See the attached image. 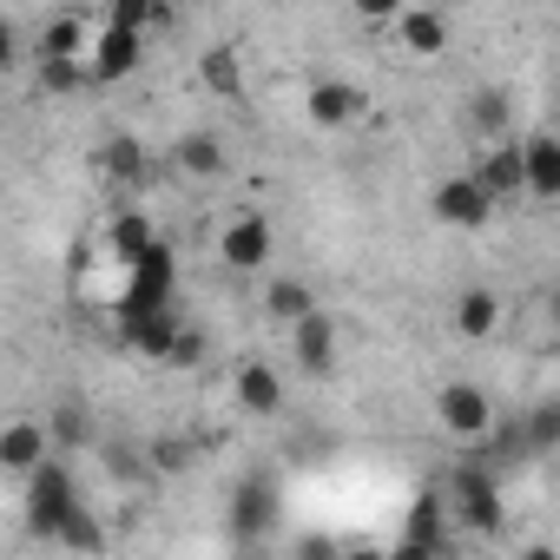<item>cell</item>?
Returning <instances> with one entry per match:
<instances>
[{
    "instance_id": "1",
    "label": "cell",
    "mask_w": 560,
    "mask_h": 560,
    "mask_svg": "<svg viewBox=\"0 0 560 560\" xmlns=\"http://www.w3.org/2000/svg\"><path fill=\"white\" fill-rule=\"evenodd\" d=\"M435 422H442V435L462 442V448H481V442H494V429H501L494 396H488L481 383H442V389H435Z\"/></svg>"
},
{
    "instance_id": "2",
    "label": "cell",
    "mask_w": 560,
    "mask_h": 560,
    "mask_svg": "<svg viewBox=\"0 0 560 560\" xmlns=\"http://www.w3.org/2000/svg\"><path fill=\"white\" fill-rule=\"evenodd\" d=\"M80 514H86V501H80V488H73L67 462H47V468L27 481V527H34V534H47V540H60Z\"/></svg>"
},
{
    "instance_id": "3",
    "label": "cell",
    "mask_w": 560,
    "mask_h": 560,
    "mask_svg": "<svg viewBox=\"0 0 560 560\" xmlns=\"http://www.w3.org/2000/svg\"><path fill=\"white\" fill-rule=\"evenodd\" d=\"M448 508H455V527H468V534H501V527H508L501 488H494V475H488L481 462H462V468L448 475Z\"/></svg>"
},
{
    "instance_id": "4",
    "label": "cell",
    "mask_w": 560,
    "mask_h": 560,
    "mask_svg": "<svg viewBox=\"0 0 560 560\" xmlns=\"http://www.w3.org/2000/svg\"><path fill=\"white\" fill-rule=\"evenodd\" d=\"M277 257V231H270V218L264 211H231L224 224H218V264L224 270H237V277H257L264 264Z\"/></svg>"
},
{
    "instance_id": "5",
    "label": "cell",
    "mask_w": 560,
    "mask_h": 560,
    "mask_svg": "<svg viewBox=\"0 0 560 560\" xmlns=\"http://www.w3.org/2000/svg\"><path fill=\"white\" fill-rule=\"evenodd\" d=\"M429 218L448 224V231H481V224L494 218V198H488V185H481L475 172H448V178L429 191Z\"/></svg>"
},
{
    "instance_id": "6",
    "label": "cell",
    "mask_w": 560,
    "mask_h": 560,
    "mask_svg": "<svg viewBox=\"0 0 560 560\" xmlns=\"http://www.w3.org/2000/svg\"><path fill=\"white\" fill-rule=\"evenodd\" d=\"M172 291H178V257H172V244H159L152 257H139L126 270L119 317H132V311H172Z\"/></svg>"
},
{
    "instance_id": "7",
    "label": "cell",
    "mask_w": 560,
    "mask_h": 560,
    "mask_svg": "<svg viewBox=\"0 0 560 560\" xmlns=\"http://www.w3.org/2000/svg\"><path fill=\"white\" fill-rule=\"evenodd\" d=\"M100 244H106V257L119 264V270H132L139 257H152L165 237H159V218L152 211H139V205H119V211H106V224H100Z\"/></svg>"
},
{
    "instance_id": "8",
    "label": "cell",
    "mask_w": 560,
    "mask_h": 560,
    "mask_svg": "<svg viewBox=\"0 0 560 560\" xmlns=\"http://www.w3.org/2000/svg\"><path fill=\"white\" fill-rule=\"evenodd\" d=\"M145 172H152V152H145L132 132H106V139L93 145V178H100L106 191H139Z\"/></svg>"
},
{
    "instance_id": "9",
    "label": "cell",
    "mask_w": 560,
    "mask_h": 560,
    "mask_svg": "<svg viewBox=\"0 0 560 560\" xmlns=\"http://www.w3.org/2000/svg\"><path fill=\"white\" fill-rule=\"evenodd\" d=\"M178 337H185V317H178V311H132V317H119V343H126L132 357L159 363V370L172 363Z\"/></svg>"
},
{
    "instance_id": "10",
    "label": "cell",
    "mask_w": 560,
    "mask_h": 560,
    "mask_svg": "<svg viewBox=\"0 0 560 560\" xmlns=\"http://www.w3.org/2000/svg\"><path fill=\"white\" fill-rule=\"evenodd\" d=\"M139 60H145V40H139V34H126V27H113V21H100L93 54H86L93 86H119V80H132V73H139Z\"/></svg>"
},
{
    "instance_id": "11",
    "label": "cell",
    "mask_w": 560,
    "mask_h": 560,
    "mask_svg": "<svg viewBox=\"0 0 560 560\" xmlns=\"http://www.w3.org/2000/svg\"><path fill=\"white\" fill-rule=\"evenodd\" d=\"M468 172L488 185V198H494V205L527 198V152H521V139H494L488 152H475V165H468Z\"/></svg>"
},
{
    "instance_id": "12",
    "label": "cell",
    "mask_w": 560,
    "mask_h": 560,
    "mask_svg": "<svg viewBox=\"0 0 560 560\" xmlns=\"http://www.w3.org/2000/svg\"><path fill=\"white\" fill-rule=\"evenodd\" d=\"M47 462H54V429L47 422H8V429H0V468H8V475L34 481Z\"/></svg>"
},
{
    "instance_id": "13",
    "label": "cell",
    "mask_w": 560,
    "mask_h": 560,
    "mask_svg": "<svg viewBox=\"0 0 560 560\" xmlns=\"http://www.w3.org/2000/svg\"><path fill=\"white\" fill-rule=\"evenodd\" d=\"M389 34H396L402 60H422V67H429V60L448 54V14H442V8H402Z\"/></svg>"
},
{
    "instance_id": "14",
    "label": "cell",
    "mask_w": 560,
    "mask_h": 560,
    "mask_svg": "<svg viewBox=\"0 0 560 560\" xmlns=\"http://www.w3.org/2000/svg\"><path fill=\"white\" fill-rule=\"evenodd\" d=\"M363 86H350V80H311V93H304V119L311 126H324V132H337V126H357L363 119Z\"/></svg>"
},
{
    "instance_id": "15",
    "label": "cell",
    "mask_w": 560,
    "mask_h": 560,
    "mask_svg": "<svg viewBox=\"0 0 560 560\" xmlns=\"http://www.w3.org/2000/svg\"><path fill=\"white\" fill-rule=\"evenodd\" d=\"M231 540H257L270 521H277V488L264 481V475H244L237 488H231Z\"/></svg>"
},
{
    "instance_id": "16",
    "label": "cell",
    "mask_w": 560,
    "mask_h": 560,
    "mask_svg": "<svg viewBox=\"0 0 560 560\" xmlns=\"http://www.w3.org/2000/svg\"><path fill=\"white\" fill-rule=\"evenodd\" d=\"M291 357H298L304 376H337V317H330V311L304 317V324L291 330Z\"/></svg>"
},
{
    "instance_id": "17",
    "label": "cell",
    "mask_w": 560,
    "mask_h": 560,
    "mask_svg": "<svg viewBox=\"0 0 560 560\" xmlns=\"http://www.w3.org/2000/svg\"><path fill=\"white\" fill-rule=\"evenodd\" d=\"M231 396H237V409H244V416H264V422H270L277 409H284V376H277L270 363H257V357H250V363H237V370H231Z\"/></svg>"
},
{
    "instance_id": "18",
    "label": "cell",
    "mask_w": 560,
    "mask_h": 560,
    "mask_svg": "<svg viewBox=\"0 0 560 560\" xmlns=\"http://www.w3.org/2000/svg\"><path fill=\"white\" fill-rule=\"evenodd\" d=\"M172 172H178V178H191V185H211V178H224V172H231V152H224V139H218V132H185V139L172 145Z\"/></svg>"
},
{
    "instance_id": "19",
    "label": "cell",
    "mask_w": 560,
    "mask_h": 560,
    "mask_svg": "<svg viewBox=\"0 0 560 560\" xmlns=\"http://www.w3.org/2000/svg\"><path fill=\"white\" fill-rule=\"evenodd\" d=\"M521 152H527V198L560 205V132H527Z\"/></svg>"
},
{
    "instance_id": "20",
    "label": "cell",
    "mask_w": 560,
    "mask_h": 560,
    "mask_svg": "<svg viewBox=\"0 0 560 560\" xmlns=\"http://www.w3.org/2000/svg\"><path fill=\"white\" fill-rule=\"evenodd\" d=\"M93 34H100V21H86V14H54V21L40 27V60H86V54H93Z\"/></svg>"
},
{
    "instance_id": "21",
    "label": "cell",
    "mask_w": 560,
    "mask_h": 560,
    "mask_svg": "<svg viewBox=\"0 0 560 560\" xmlns=\"http://www.w3.org/2000/svg\"><path fill=\"white\" fill-rule=\"evenodd\" d=\"M501 317H508V304H501L488 284H475V291H462V298H455V317H448V324H455V337L481 343V337H494V330H501Z\"/></svg>"
},
{
    "instance_id": "22",
    "label": "cell",
    "mask_w": 560,
    "mask_h": 560,
    "mask_svg": "<svg viewBox=\"0 0 560 560\" xmlns=\"http://www.w3.org/2000/svg\"><path fill=\"white\" fill-rule=\"evenodd\" d=\"M264 317L298 330L304 317H317V291L304 284V277H270V284H264Z\"/></svg>"
},
{
    "instance_id": "23",
    "label": "cell",
    "mask_w": 560,
    "mask_h": 560,
    "mask_svg": "<svg viewBox=\"0 0 560 560\" xmlns=\"http://www.w3.org/2000/svg\"><path fill=\"white\" fill-rule=\"evenodd\" d=\"M198 86L211 100H244V60H237V47H205L198 54Z\"/></svg>"
},
{
    "instance_id": "24",
    "label": "cell",
    "mask_w": 560,
    "mask_h": 560,
    "mask_svg": "<svg viewBox=\"0 0 560 560\" xmlns=\"http://www.w3.org/2000/svg\"><path fill=\"white\" fill-rule=\"evenodd\" d=\"M442 534H448V494H422V501H409V514H402V540H422V547L442 553Z\"/></svg>"
},
{
    "instance_id": "25",
    "label": "cell",
    "mask_w": 560,
    "mask_h": 560,
    "mask_svg": "<svg viewBox=\"0 0 560 560\" xmlns=\"http://www.w3.org/2000/svg\"><path fill=\"white\" fill-rule=\"evenodd\" d=\"M40 86L47 93H80V86H93V73H86V60H40Z\"/></svg>"
},
{
    "instance_id": "26",
    "label": "cell",
    "mask_w": 560,
    "mask_h": 560,
    "mask_svg": "<svg viewBox=\"0 0 560 560\" xmlns=\"http://www.w3.org/2000/svg\"><path fill=\"white\" fill-rule=\"evenodd\" d=\"M468 119H475L481 132H501V126H508V93H501V86L468 93Z\"/></svg>"
},
{
    "instance_id": "27",
    "label": "cell",
    "mask_w": 560,
    "mask_h": 560,
    "mask_svg": "<svg viewBox=\"0 0 560 560\" xmlns=\"http://www.w3.org/2000/svg\"><path fill=\"white\" fill-rule=\"evenodd\" d=\"M553 442H560V409H534L521 422V448L534 455V448H553Z\"/></svg>"
},
{
    "instance_id": "28",
    "label": "cell",
    "mask_w": 560,
    "mask_h": 560,
    "mask_svg": "<svg viewBox=\"0 0 560 560\" xmlns=\"http://www.w3.org/2000/svg\"><path fill=\"white\" fill-rule=\"evenodd\" d=\"M185 462H191V442H152V468L159 475H178Z\"/></svg>"
},
{
    "instance_id": "29",
    "label": "cell",
    "mask_w": 560,
    "mask_h": 560,
    "mask_svg": "<svg viewBox=\"0 0 560 560\" xmlns=\"http://www.w3.org/2000/svg\"><path fill=\"white\" fill-rule=\"evenodd\" d=\"M191 363H205V337L185 324V337H178V350H172V363H165V370H191Z\"/></svg>"
},
{
    "instance_id": "30",
    "label": "cell",
    "mask_w": 560,
    "mask_h": 560,
    "mask_svg": "<svg viewBox=\"0 0 560 560\" xmlns=\"http://www.w3.org/2000/svg\"><path fill=\"white\" fill-rule=\"evenodd\" d=\"M54 442H86V416L67 402V409H54Z\"/></svg>"
},
{
    "instance_id": "31",
    "label": "cell",
    "mask_w": 560,
    "mask_h": 560,
    "mask_svg": "<svg viewBox=\"0 0 560 560\" xmlns=\"http://www.w3.org/2000/svg\"><path fill=\"white\" fill-rule=\"evenodd\" d=\"M291 560H343V553H337V547H330V540H324V534H304V540H298V553H291Z\"/></svg>"
},
{
    "instance_id": "32",
    "label": "cell",
    "mask_w": 560,
    "mask_h": 560,
    "mask_svg": "<svg viewBox=\"0 0 560 560\" xmlns=\"http://www.w3.org/2000/svg\"><path fill=\"white\" fill-rule=\"evenodd\" d=\"M383 560H442V553L422 547V540H396V547H383Z\"/></svg>"
},
{
    "instance_id": "33",
    "label": "cell",
    "mask_w": 560,
    "mask_h": 560,
    "mask_svg": "<svg viewBox=\"0 0 560 560\" xmlns=\"http://www.w3.org/2000/svg\"><path fill=\"white\" fill-rule=\"evenodd\" d=\"M514 560H560V547H547V540H534V547H521Z\"/></svg>"
},
{
    "instance_id": "34",
    "label": "cell",
    "mask_w": 560,
    "mask_h": 560,
    "mask_svg": "<svg viewBox=\"0 0 560 560\" xmlns=\"http://www.w3.org/2000/svg\"><path fill=\"white\" fill-rule=\"evenodd\" d=\"M343 560H383V547H343Z\"/></svg>"
}]
</instances>
